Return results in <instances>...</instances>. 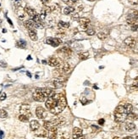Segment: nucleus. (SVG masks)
<instances>
[{
  "instance_id": "obj_1",
  "label": "nucleus",
  "mask_w": 138,
  "mask_h": 139,
  "mask_svg": "<svg viewBox=\"0 0 138 139\" xmlns=\"http://www.w3.org/2000/svg\"><path fill=\"white\" fill-rule=\"evenodd\" d=\"M45 106L51 113L59 114L67 106L66 98L62 93H54L47 98Z\"/></svg>"
},
{
  "instance_id": "obj_2",
  "label": "nucleus",
  "mask_w": 138,
  "mask_h": 139,
  "mask_svg": "<svg viewBox=\"0 0 138 139\" xmlns=\"http://www.w3.org/2000/svg\"><path fill=\"white\" fill-rule=\"evenodd\" d=\"M126 21L128 24L131 25H138V11L137 10H130L127 14Z\"/></svg>"
},
{
  "instance_id": "obj_3",
  "label": "nucleus",
  "mask_w": 138,
  "mask_h": 139,
  "mask_svg": "<svg viewBox=\"0 0 138 139\" xmlns=\"http://www.w3.org/2000/svg\"><path fill=\"white\" fill-rule=\"evenodd\" d=\"M20 114H24V115L27 116L28 118L31 117V108H30V105L28 104H22L20 106Z\"/></svg>"
},
{
  "instance_id": "obj_4",
  "label": "nucleus",
  "mask_w": 138,
  "mask_h": 139,
  "mask_svg": "<svg viewBox=\"0 0 138 139\" xmlns=\"http://www.w3.org/2000/svg\"><path fill=\"white\" fill-rule=\"evenodd\" d=\"M62 63H63V61L60 58L51 57V58H49V59H48V65L52 67H59Z\"/></svg>"
},
{
  "instance_id": "obj_5",
  "label": "nucleus",
  "mask_w": 138,
  "mask_h": 139,
  "mask_svg": "<svg viewBox=\"0 0 138 139\" xmlns=\"http://www.w3.org/2000/svg\"><path fill=\"white\" fill-rule=\"evenodd\" d=\"M32 97L34 100L37 101V102H44L45 100H47L46 97H43V95L41 93V92L38 91V89H35V91L33 92L32 93Z\"/></svg>"
},
{
  "instance_id": "obj_6",
  "label": "nucleus",
  "mask_w": 138,
  "mask_h": 139,
  "mask_svg": "<svg viewBox=\"0 0 138 139\" xmlns=\"http://www.w3.org/2000/svg\"><path fill=\"white\" fill-rule=\"evenodd\" d=\"M57 53L61 54L62 56H64L65 58H70L72 55V50L70 48H67V47L60 48V49L57 51Z\"/></svg>"
},
{
  "instance_id": "obj_7",
  "label": "nucleus",
  "mask_w": 138,
  "mask_h": 139,
  "mask_svg": "<svg viewBox=\"0 0 138 139\" xmlns=\"http://www.w3.org/2000/svg\"><path fill=\"white\" fill-rule=\"evenodd\" d=\"M78 21H79L80 25H81V28L82 30H84V31L87 30V26L91 22L90 19L88 18H85V17H83V18H79Z\"/></svg>"
},
{
  "instance_id": "obj_8",
  "label": "nucleus",
  "mask_w": 138,
  "mask_h": 139,
  "mask_svg": "<svg viewBox=\"0 0 138 139\" xmlns=\"http://www.w3.org/2000/svg\"><path fill=\"white\" fill-rule=\"evenodd\" d=\"M47 43L53 47H58L62 43V40L58 37H53V38H48L47 39Z\"/></svg>"
},
{
  "instance_id": "obj_9",
  "label": "nucleus",
  "mask_w": 138,
  "mask_h": 139,
  "mask_svg": "<svg viewBox=\"0 0 138 139\" xmlns=\"http://www.w3.org/2000/svg\"><path fill=\"white\" fill-rule=\"evenodd\" d=\"M43 127H44L48 131H53V130H58V126H56L54 124L52 121H45L43 122Z\"/></svg>"
},
{
  "instance_id": "obj_10",
  "label": "nucleus",
  "mask_w": 138,
  "mask_h": 139,
  "mask_svg": "<svg viewBox=\"0 0 138 139\" xmlns=\"http://www.w3.org/2000/svg\"><path fill=\"white\" fill-rule=\"evenodd\" d=\"M36 115L38 119H44L47 116V112L42 107L39 106L36 109Z\"/></svg>"
},
{
  "instance_id": "obj_11",
  "label": "nucleus",
  "mask_w": 138,
  "mask_h": 139,
  "mask_svg": "<svg viewBox=\"0 0 138 139\" xmlns=\"http://www.w3.org/2000/svg\"><path fill=\"white\" fill-rule=\"evenodd\" d=\"M125 44L128 46L129 48H133L135 47V44H136V42H135V39L132 36H129V37L125 38Z\"/></svg>"
},
{
  "instance_id": "obj_12",
  "label": "nucleus",
  "mask_w": 138,
  "mask_h": 139,
  "mask_svg": "<svg viewBox=\"0 0 138 139\" xmlns=\"http://www.w3.org/2000/svg\"><path fill=\"white\" fill-rule=\"evenodd\" d=\"M51 86H52L54 88H61V87H63V86H64V83H63L62 81H60L59 79H58V78H56V79H54L52 82H51Z\"/></svg>"
},
{
  "instance_id": "obj_13",
  "label": "nucleus",
  "mask_w": 138,
  "mask_h": 139,
  "mask_svg": "<svg viewBox=\"0 0 138 139\" xmlns=\"http://www.w3.org/2000/svg\"><path fill=\"white\" fill-rule=\"evenodd\" d=\"M127 119V115L125 114L114 113V120L116 122H124Z\"/></svg>"
},
{
  "instance_id": "obj_14",
  "label": "nucleus",
  "mask_w": 138,
  "mask_h": 139,
  "mask_svg": "<svg viewBox=\"0 0 138 139\" xmlns=\"http://www.w3.org/2000/svg\"><path fill=\"white\" fill-rule=\"evenodd\" d=\"M24 25H25L26 27L28 29V31L29 30H35V28H37V26H36V24H35V22H34V21L32 19L26 21Z\"/></svg>"
},
{
  "instance_id": "obj_15",
  "label": "nucleus",
  "mask_w": 138,
  "mask_h": 139,
  "mask_svg": "<svg viewBox=\"0 0 138 139\" xmlns=\"http://www.w3.org/2000/svg\"><path fill=\"white\" fill-rule=\"evenodd\" d=\"M25 11H26V13L29 16L31 17V19H33L34 17L37 16V14H38L37 13V11H36L34 9L31 8V7H26V8L25 9Z\"/></svg>"
},
{
  "instance_id": "obj_16",
  "label": "nucleus",
  "mask_w": 138,
  "mask_h": 139,
  "mask_svg": "<svg viewBox=\"0 0 138 139\" xmlns=\"http://www.w3.org/2000/svg\"><path fill=\"white\" fill-rule=\"evenodd\" d=\"M83 135V131L81 128L79 127H75L72 131V136H73V139L74 138H76V137H79Z\"/></svg>"
},
{
  "instance_id": "obj_17",
  "label": "nucleus",
  "mask_w": 138,
  "mask_h": 139,
  "mask_svg": "<svg viewBox=\"0 0 138 139\" xmlns=\"http://www.w3.org/2000/svg\"><path fill=\"white\" fill-rule=\"evenodd\" d=\"M59 68L63 70V72H64V74H67V73L70 72V70H71V65L66 62H63L59 66Z\"/></svg>"
},
{
  "instance_id": "obj_18",
  "label": "nucleus",
  "mask_w": 138,
  "mask_h": 139,
  "mask_svg": "<svg viewBox=\"0 0 138 139\" xmlns=\"http://www.w3.org/2000/svg\"><path fill=\"white\" fill-rule=\"evenodd\" d=\"M36 136L38 137H46L48 136V131L46 129H38L35 131Z\"/></svg>"
},
{
  "instance_id": "obj_19",
  "label": "nucleus",
  "mask_w": 138,
  "mask_h": 139,
  "mask_svg": "<svg viewBox=\"0 0 138 139\" xmlns=\"http://www.w3.org/2000/svg\"><path fill=\"white\" fill-rule=\"evenodd\" d=\"M30 128L32 131H36L40 128V123L36 120L31 121L30 122Z\"/></svg>"
},
{
  "instance_id": "obj_20",
  "label": "nucleus",
  "mask_w": 138,
  "mask_h": 139,
  "mask_svg": "<svg viewBox=\"0 0 138 139\" xmlns=\"http://www.w3.org/2000/svg\"><path fill=\"white\" fill-rule=\"evenodd\" d=\"M54 124L56 126H63L64 124L65 123V120L64 118H63L62 116H59V117H57L56 119H54V120L52 121Z\"/></svg>"
},
{
  "instance_id": "obj_21",
  "label": "nucleus",
  "mask_w": 138,
  "mask_h": 139,
  "mask_svg": "<svg viewBox=\"0 0 138 139\" xmlns=\"http://www.w3.org/2000/svg\"><path fill=\"white\" fill-rule=\"evenodd\" d=\"M125 129L129 132H132L135 130V125L133 122H126L125 125Z\"/></svg>"
},
{
  "instance_id": "obj_22",
  "label": "nucleus",
  "mask_w": 138,
  "mask_h": 139,
  "mask_svg": "<svg viewBox=\"0 0 138 139\" xmlns=\"http://www.w3.org/2000/svg\"><path fill=\"white\" fill-rule=\"evenodd\" d=\"M29 36L32 41H37V32H36L35 30H29Z\"/></svg>"
},
{
  "instance_id": "obj_23",
  "label": "nucleus",
  "mask_w": 138,
  "mask_h": 139,
  "mask_svg": "<svg viewBox=\"0 0 138 139\" xmlns=\"http://www.w3.org/2000/svg\"><path fill=\"white\" fill-rule=\"evenodd\" d=\"M79 58L80 60H86L89 58V53L88 52H81L79 53Z\"/></svg>"
},
{
  "instance_id": "obj_24",
  "label": "nucleus",
  "mask_w": 138,
  "mask_h": 139,
  "mask_svg": "<svg viewBox=\"0 0 138 139\" xmlns=\"http://www.w3.org/2000/svg\"><path fill=\"white\" fill-rule=\"evenodd\" d=\"M108 36V33L106 31H99L98 33V37L100 39V40H105Z\"/></svg>"
},
{
  "instance_id": "obj_25",
  "label": "nucleus",
  "mask_w": 138,
  "mask_h": 139,
  "mask_svg": "<svg viewBox=\"0 0 138 139\" xmlns=\"http://www.w3.org/2000/svg\"><path fill=\"white\" fill-rule=\"evenodd\" d=\"M124 107H125V111H126V113L127 114H129L130 113H131L132 110H133V107L132 105L130 104H124Z\"/></svg>"
},
{
  "instance_id": "obj_26",
  "label": "nucleus",
  "mask_w": 138,
  "mask_h": 139,
  "mask_svg": "<svg viewBox=\"0 0 138 139\" xmlns=\"http://www.w3.org/2000/svg\"><path fill=\"white\" fill-rule=\"evenodd\" d=\"M75 10V9L73 8V7H65V8L64 9V14H66V15H68V14H71V13H73Z\"/></svg>"
},
{
  "instance_id": "obj_27",
  "label": "nucleus",
  "mask_w": 138,
  "mask_h": 139,
  "mask_svg": "<svg viewBox=\"0 0 138 139\" xmlns=\"http://www.w3.org/2000/svg\"><path fill=\"white\" fill-rule=\"evenodd\" d=\"M127 118L129 119V120H130V121H136V120H138V115L136 114H135V113H133V112H131V113H130L127 115Z\"/></svg>"
},
{
  "instance_id": "obj_28",
  "label": "nucleus",
  "mask_w": 138,
  "mask_h": 139,
  "mask_svg": "<svg viewBox=\"0 0 138 139\" xmlns=\"http://www.w3.org/2000/svg\"><path fill=\"white\" fill-rule=\"evenodd\" d=\"M57 139H71V137H70V135L67 132H63L59 134Z\"/></svg>"
},
{
  "instance_id": "obj_29",
  "label": "nucleus",
  "mask_w": 138,
  "mask_h": 139,
  "mask_svg": "<svg viewBox=\"0 0 138 139\" xmlns=\"http://www.w3.org/2000/svg\"><path fill=\"white\" fill-rule=\"evenodd\" d=\"M17 47L18 48H25L26 46V41H23V40H20L19 41L18 43H17Z\"/></svg>"
},
{
  "instance_id": "obj_30",
  "label": "nucleus",
  "mask_w": 138,
  "mask_h": 139,
  "mask_svg": "<svg viewBox=\"0 0 138 139\" xmlns=\"http://www.w3.org/2000/svg\"><path fill=\"white\" fill-rule=\"evenodd\" d=\"M59 26H61L64 29H67L70 27V23L64 22V21H59Z\"/></svg>"
},
{
  "instance_id": "obj_31",
  "label": "nucleus",
  "mask_w": 138,
  "mask_h": 139,
  "mask_svg": "<svg viewBox=\"0 0 138 139\" xmlns=\"http://www.w3.org/2000/svg\"><path fill=\"white\" fill-rule=\"evenodd\" d=\"M19 120L22 121V122H27L29 121V118L27 116L24 115V114H20V115H19Z\"/></svg>"
},
{
  "instance_id": "obj_32",
  "label": "nucleus",
  "mask_w": 138,
  "mask_h": 139,
  "mask_svg": "<svg viewBox=\"0 0 138 139\" xmlns=\"http://www.w3.org/2000/svg\"><path fill=\"white\" fill-rule=\"evenodd\" d=\"M7 116H8V113L6 112V110L0 109V117H1L2 119H4V118H7Z\"/></svg>"
},
{
  "instance_id": "obj_33",
  "label": "nucleus",
  "mask_w": 138,
  "mask_h": 139,
  "mask_svg": "<svg viewBox=\"0 0 138 139\" xmlns=\"http://www.w3.org/2000/svg\"><path fill=\"white\" fill-rule=\"evenodd\" d=\"M86 32L88 36H93L94 34H95V30H94L93 28H87Z\"/></svg>"
},
{
  "instance_id": "obj_34",
  "label": "nucleus",
  "mask_w": 138,
  "mask_h": 139,
  "mask_svg": "<svg viewBox=\"0 0 138 139\" xmlns=\"http://www.w3.org/2000/svg\"><path fill=\"white\" fill-rule=\"evenodd\" d=\"M128 2L131 5H138V0H128Z\"/></svg>"
},
{
  "instance_id": "obj_35",
  "label": "nucleus",
  "mask_w": 138,
  "mask_h": 139,
  "mask_svg": "<svg viewBox=\"0 0 138 139\" xmlns=\"http://www.w3.org/2000/svg\"><path fill=\"white\" fill-rule=\"evenodd\" d=\"M75 4H76V3H75L74 1H72V0H68V1L66 2V4L69 7H73V5Z\"/></svg>"
},
{
  "instance_id": "obj_36",
  "label": "nucleus",
  "mask_w": 138,
  "mask_h": 139,
  "mask_svg": "<svg viewBox=\"0 0 138 139\" xmlns=\"http://www.w3.org/2000/svg\"><path fill=\"white\" fill-rule=\"evenodd\" d=\"M138 30V25L135 24V25H131V31H136Z\"/></svg>"
},
{
  "instance_id": "obj_37",
  "label": "nucleus",
  "mask_w": 138,
  "mask_h": 139,
  "mask_svg": "<svg viewBox=\"0 0 138 139\" xmlns=\"http://www.w3.org/2000/svg\"><path fill=\"white\" fill-rule=\"evenodd\" d=\"M5 98H6V93H4H4L1 95V97H0V100L3 101V100H4Z\"/></svg>"
},
{
  "instance_id": "obj_38",
  "label": "nucleus",
  "mask_w": 138,
  "mask_h": 139,
  "mask_svg": "<svg viewBox=\"0 0 138 139\" xmlns=\"http://www.w3.org/2000/svg\"><path fill=\"white\" fill-rule=\"evenodd\" d=\"M98 124L101 126H103V124H104V120H103V119H100V120L98 121Z\"/></svg>"
},
{
  "instance_id": "obj_39",
  "label": "nucleus",
  "mask_w": 138,
  "mask_h": 139,
  "mask_svg": "<svg viewBox=\"0 0 138 139\" xmlns=\"http://www.w3.org/2000/svg\"><path fill=\"white\" fill-rule=\"evenodd\" d=\"M0 66H3V67H6L7 66V64L5 62H3V61H1L0 62Z\"/></svg>"
},
{
  "instance_id": "obj_40",
  "label": "nucleus",
  "mask_w": 138,
  "mask_h": 139,
  "mask_svg": "<svg viewBox=\"0 0 138 139\" xmlns=\"http://www.w3.org/2000/svg\"><path fill=\"white\" fill-rule=\"evenodd\" d=\"M74 139H86V137L84 135H82L81 136H79V137H76V138H74Z\"/></svg>"
},
{
  "instance_id": "obj_41",
  "label": "nucleus",
  "mask_w": 138,
  "mask_h": 139,
  "mask_svg": "<svg viewBox=\"0 0 138 139\" xmlns=\"http://www.w3.org/2000/svg\"><path fill=\"white\" fill-rule=\"evenodd\" d=\"M123 139H133L132 136H125V137H124Z\"/></svg>"
},
{
  "instance_id": "obj_42",
  "label": "nucleus",
  "mask_w": 138,
  "mask_h": 139,
  "mask_svg": "<svg viewBox=\"0 0 138 139\" xmlns=\"http://www.w3.org/2000/svg\"><path fill=\"white\" fill-rule=\"evenodd\" d=\"M8 19L9 23V24H10V25H11V26H13V23H12V21H10V19H9V18H8V19Z\"/></svg>"
},
{
  "instance_id": "obj_43",
  "label": "nucleus",
  "mask_w": 138,
  "mask_h": 139,
  "mask_svg": "<svg viewBox=\"0 0 138 139\" xmlns=\"http://www.w3.org/2000/svg\"><path fill=\"white\" fill-rule=\"evenodd\" d=\"M48 1H49V0H42V2L43 4H46V3H47V2H48Z\"/></svg>"
},
{
  "instance_id": "obj_44",
  "label": "nucleus",
  "mask_w": 138,
  "mask_h": 139,
  "mask_svg": "<svg viewBox=\"0 0 138 139\" xmlns=\"http://www.w3.org/2000/svg\"><path fill=\"white\" fill-rule=\"evenodd\" d=\"M82 8H83V7H82L81 5V6H79V7H78V10H82Z\"/></svg>"
},
{
  "instance_id": "obj_45",
  "label": "nucleus",
  "mask_w": 138,
  "mask_h": 139,
  "mask_svg": "<svg viewBox=\"0 0 138 139\" xmlns=\"http://www.w3.org/2000/svg\"><path fill=\"white\" fill-rule=\"evenodd\" d=\"M113 139H120V136H114V137H113Z\"/></svg>"
},
{
  "instance_id": "obj_46",
  "label": "nucleus",
  "mask_w": 138,
  "mask_h": 139,
  "mask_svg": "<svg viewBox=\"0 0 138 139\" xmlns=\"http://www.w3.org/2000/svg\"><path fill=\"white\" fill-rule=\"evenodd\" d=\"M27 75H28L29 77H31V74H30V73H29V72H27Z\"/></svg>"
},
{
  "instance_id": "obj_47",
  "label": "nucleus",
  "mask_w": 138,
  "mask_h": 139,
  "mask_svg": "<svg viewBox=\"0 0 138 139\" xmlns=\"http://www.w3.org/2000/svg\"><path fill=\"white\" fill-rule=\"evenodd\" d=\"M42 63H43V64H47V62H46V60H42Z\"/></svg>"
},
{
  "instance_id": "obj_48",
  "label": "nucleus",
  "mask_w": 138,
  "mask_h": 139,
  "mask_svg": "<svg viewBox=\"0 0 138 139\" xmlns=\"http://www.w3.org/2000/svg\"><path fill=\"white\" fill-rule=\"evenodd\" d=\"M88 1H94V0H88Z\"/></svg>"
},
{
  "instance_id": "obj_49",
  "label": "nucleus",
  "mask_w": 138,
  "mask_h": 139,
  "mask_svg": "<svg viewBox=\"0 0 138 139\" xmlns=\"http://www.w3.org/2000/svg\"><path fill=\"white\" fill-rule=\"evenodd\" d=\"M136 139H138V136H136Z\"/></svg>"
},
{
  "instance_id": "obj_50",
  "label": "nucleus",
  "mask_w": 138,
  "mask_h": 139,
  "mask_svg": "<svg viewBox=\"0 0 138 139\" xmlns=\"http://www.w3.org/2000/svg\"><path fill=\"white\" fill-rule=\"evenodd\" d=\"M137 43H138V37H137Z\"/></svg>"
},
{
  "instance_id": "obj_51",
  "label": "nucleus",
  "mask_w": 138,
  "mask_h": 139,
  "mask_svg": "<svg viewBox=\"0 0 138 139\" xmlns=\"http://www.w3.org/2000/svg\"><path fill=\"white\" fill-rule=\"evenodd\" d=\"M0 5H1V4H0Z\"/></svg>"
}]
</instances>
